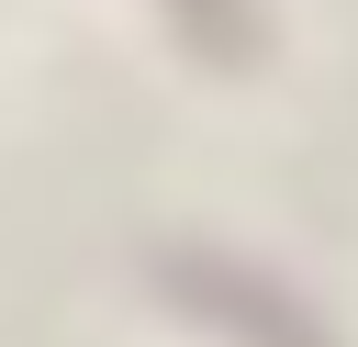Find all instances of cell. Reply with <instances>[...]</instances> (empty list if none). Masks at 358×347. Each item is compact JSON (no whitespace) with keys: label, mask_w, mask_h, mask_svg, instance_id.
<instances>
[{"label":"cell","mask_w":358,"mask_h":347,"mask_svg":"<svg viewBox=\"0 0 358 347\" xmlns=\"http://www.w3.org/2000/svg\"><path fill=\"white\" fill-rule=\"evenodd\" d=\"M168 280L190 291V302H213V325H235L246 347H324L313 325H291V302L280 291H257L246 269H213V257H168Z\"/></svg>","instance_id":"obj_1"},{"label":"cell","mask_w":358,"mask_h":347,"mask_svg":"<svg viewBox=\"0 0 358 347\" xmlns=\"http://www.w3.org/2000/svg\"><path fill=\"white\" fill-rule=\"evenodd\" d=\"M190 22L213 34V56H246V11L235 0H190Z\"/></svg>","instance_id":"obj_2"}]
</instances>
